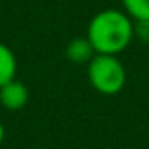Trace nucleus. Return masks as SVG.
Listing matches in <instances>:
<instances>
[{
  "mask_svg": "<svg viewBox=\"0 0 149 149\" xmlns=\"http://www.w3.org/2000/svg\"><path fill=\"white\" fill-rule=\"evenodd\" d=\"M95 53L119 54L133 40V19L119 9H104L97 13L86 32Z\"/></svg>",
  "mask_w": 149,
  "mask_h": 149,
  "instance_id": "f257e3e1",
  "label": "nucleus"
},
{
  "mask_svg": "<svg viewBox=\"0 0 149 149\" xmlns=\"http://www.w3.org/2000/svg\"><path fill=\"white\" fill-rule=\"evenodd\" d=\"M88 81L102 95H116L125 88L126 70L116 54H95L88 63Z\"/></svg>",
  "mask_w": 149,
  "mask_h": 149,
  "instance_id": "f03ea898",
  "label": "nucleus"
},
{
  "mask_svg": "<svg viewBox=\"0 0 149 149\" xmlns=\"http://www.w3.org/2000/svg\"><path fill=\"white\" fill-rule=\"evenodd\" d=\"M28 102V90L23 83L13 79L0 88V104L7 111H19Z\"/></svg>",
  "mask_w": 149,
  "mask_h": 149,
  "instance_id": "7ed1b4c3",
  "label": "nucleus"
},
{
  "mask_svg": "<svg viewBox=\"0 0 149 149\" xmlns=\"http://www.w3.org/2000/svg\"><path fill=\"white\" fill-rule=\"evenodd\" d=\"M65 54L68 58V61L72 63H77V65H88L90 60L97 54L91 42L88 40V37H76L72 39L65 49Z\"/></svg>",
  "mask_w": 149,
  "mask_h": 149,
  "instance_id": "20e7f679",
  "label": "nucleus"
},
{
  "mask_svg": "<svg viewBox=\"0 0 149 149\" xmlns=\"http://www.w3.org/2000/svg\"><path fill=\"white\" fill-rule=\"evenodd\" d=\"M16 72H18V61L13 49L0 42V88L9 81L16 79Z\"/></svg>",
  "mask_w": 149,
  "mask_h": 149,
  "instance_id": "39448f33",
  "label": "nucleus"
},
{
  "mask_svg": "<svg viewBox=\"0 0 149 149\" xmlns=\"http://www.w3.org/2000/svg\"><path fill=\"white\" fill-rule=\"evenodd\" d=\"M125 13L135 19H149V0H121Z\"/></svg>",
  "mask_w": 149,
  "mask_h": 149,
  "instance_id": "423d86ee",
  "label": "nucleus"
},
{
  "mask_svg": "<svg viewBox=\"0 0 149 149\" xmlns=\"http://www.w3.org/2000/svg\"><path fill=\"white\" fill-rule=\"evenodd\" d=\"M133 37L140 42L149 44V19H135L133 21Z\"/></svg>",
  "mask_w": 149,
  "mask_h": 149,
  "instance_id": "0eeeda50",
  "label": "nucleus"
},
{
  "mask_svg": "<svg viewBox=\"0 0 149 149\" xmlns=\"http://www.w3.org/2000/svg\"><path fill=\"white\" fill-rule=\"evenodd\" d=\"M4 139H6V128H4V125H2V121H0V146H2V142H4Z\"/></svg>",
  "mask_w": 149,
  "mask_h": 149,
  "instance_id": "6e6552de",
  "label": "nucleus"
}]
</instances>
